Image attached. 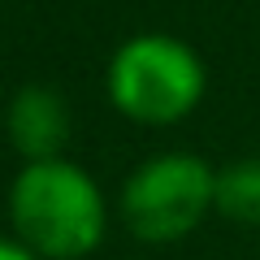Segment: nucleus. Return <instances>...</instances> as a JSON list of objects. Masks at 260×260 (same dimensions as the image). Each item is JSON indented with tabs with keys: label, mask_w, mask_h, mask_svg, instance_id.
I'll return each instance as SVG.
<instances>
[{
	"label": "nucleus",
	"mask_w": 260,
	"mask_h": 260,
	"mask_svg": "<svg viewBox=\"0 0 260 260\" xmlns=\"http://www.w3.org/2000/svg\"><path fill=\"white\" fill-rule=\"evenodd\" d=\"M5 135H9L13 152L22 156V165L61 160L65 143H70V104L52 87L26 83L5 109Z\"/></svg>",
	"instance_id": "20e7f679"
},
{
	"label": "nucleus",
	"mask_w": 260,
	"mask_h": 260,
	"mask_svg": "<svg viewBox=\"0 0 260 260\" xmlns=\"http://www.w3.org/2000/svg\"><path fill=\"white\" fill-rule=\"evenodd\" d=\"M217 169L200 156L169 152L143 160L121 186V221L139 243H178L213 213Z\"/></svg>",
	"instance_id": "7ed1b4c3"
},
{
	"label": "nucleus",
	"mask_w": 260,
	"mask_h": 260,
	"mask_svg": "<svg viewBox=\"0 0 260 260\" xmlns=\"http://www.w3.org/2000/svg\"><path fill=\"white\" fill-rule=\"evenodd\" d=\"M213 213H221L230 225H260V160H234L217 169Z\"/></svg>",
	"instance_id": "39448f33"
},
{
	"label": "nucleus",
	"mask_w": 260,
	"mask_h": 260,
	"mask_svg": "<svg viewBox=\"0 0 260 260\" xmlns=\"http://www.w3.org/2000/svg\"><path fill=\"white\" fill-rule=\"evenodd\" d=\"M204 87L208 74L200 52L186 39L160 30L130 35L113 52L104 74L109 104L135 126H178L204 100Z\"/></svg>",
	"instance_id": "f03ea898"
},
{
	"label": "nucleus",
	"mask_w": 260,
	"mask_h": 260,
	"mask_svg": "<svg viewBox=\"0 0 260 260\" xmlns=\"http://www.w3.org/2000/svg\"><path fill=\"white\" fill-rule=\"evenodd\" d=\"M0 260H39V256L18 239H0Z\"/></svg>",
	"instance_id": "423d86ee"
},
{
	"label": "nucleus",
	"mask_w": 260,
	"mask_h": 260,
	"mask_svg": "<svg viewBox=\"0 0 260 260\" xmlns=\"http://www.w3.org/2000/svg\"><path fill=\"white\" fill-rule=\"evenodd\" d=\"M13 239L39 260H83L104 243L109 204L104 191L74 160H35L22 165L9 186Z\"/></svg>",
	"instance_id": "f257e3e1"
}]
</instances>
